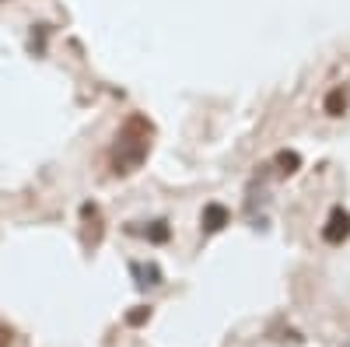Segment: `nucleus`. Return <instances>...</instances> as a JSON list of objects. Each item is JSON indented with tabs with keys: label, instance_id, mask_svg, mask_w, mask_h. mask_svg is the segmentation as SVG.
I'll return each mask as SVG.
<instances>
[{
	"label": "nucleus",
	"instance_id": "9d476101",
	"mask_svg": "<svg viewBox=\"0 0 350 347\" xmlns=\"http://www.w3.org/2000/svg\"><path fill=\"white\" fill-rule=\"evenodd\" d=\"M347 347H350V340H347Z\"/></svg>",
	"mask_w": 350,
	"mask_h": 347
},
{
	"label": "nucleus",
	"instance_id": "6e6552de",
	"mask_svg": "<svg viewBox=\"0 0 350 347\" xmlns=\"http://www.w3.org/2000/svg\"><path fill=\"white\" fill-rule=\"evenodd\" d=\"M148 320H151V305H137V309L126 316L130 326H140V323H148Z\"/></svg>",
	"mask_w": 350,
	"mask_h": 347
},
{
	"label": "nucleus",
	"instance_id": "f257e3e1",
	"mask_svg": "<svg viewBox=\"0 0 350 347\" xmlns=\"http://www.w3.org/2000/svg\"><path fill=\"white\" fill-rule=\"evenodd\" d=\"M148 137H151V130H144L140 137H130V130L120 133V144H116V172H133L144 162L148 144H151Z\"/></svg>",
	"mask_w": 350,
	"mask_h": 347
},
{
	"label": "nucleus",
	"instance_id": "423d86ee",
	"mask_svg": "<svg viewBox=\"0 0 350 347\" xmlns=\"http://www.w3.org/2000/svg\"><path fill=\"white\" fill-rule=\"evenodd\" d=\"M168 235H172V231H168V221H151L148 228H144V239H148V242H168Z\"/></svg>",
	"mask_w": 350,
	"mask_h": 347
},
{
	"label": "nucleus",
	"instance_id": "0eeeda50",
	"mask_svg": "<svg viewBox=\"0 0 350 347\" xmlns=\"http://www.w3.org/2000/svg\"><path fill=\"white\" fill-rule=\"evenodd\" d=\"M343 109H347V95H343V88H333L326 95V112L329 116H343Z\"/></svg>",
	"mask_w": 350,
	"mask_h": 347
},
{
	"label": "nucleus",
	"instance_id": "20e7f679",
	"mask_svg": "<svg viewBox=\"0 0 350 347\" xmlns=\"http://www.w3.org/2000/svg\"><path fill=\"white\" fill-rule=\"evenodd\" d=\"M130 274H133V284L140 287V292H148V287H158V284L165 281L158 264H130Z\"/></svg>",
	"mask_w": 350,
	"mask_h": 347
},
{
	"label": "nucleus",
	"instance_id": "7ed1b4c3",
	"mask_svg": "<svg viewBox=\"0 0 350 347\" xmlns=\"http://www.w3.org/2000/svg\"><path fill=\"white\" fill-rule=\"evenodd\" d=\"M231 221V211L224 204H207L200 214V228H203V235H214V231H221L224 224Z\"/></svg>",
	"mask_w": 350,
	"mask_h": 347
},
{
	"label": "nucleus",
	"instance_id": "f03ea898",
	"mask_svg": "<svg viewBox=\"0 0 350 347\" xmlns=\"http://www.w3.org/2000/svg\"><path fill=\"white\" fill-rule=\"evenodd\" d=\"M323 239H326L329 246H340L343 239H350V211L333 207V214H329V221H326V228H323Z\"/></svg>",
	"mask_w": 350,
	"mask_h": 347
},
{
	"label": "nucleus",
	"instance_id": "39448f33",
	"mask_svg": "<svg viewBox=\"0 0 350 347\" xmlns=\"http://www.w3.org/2000/svg\"><path fill=\"white\" fill-rule=\"evenodd\" d=\"M298 168H301V155L298 151H280L277 155V172L280 176H295Z\"/></svg>",
	"mask_w": 350,
	"mask_h": 347
},
{
	"label": "nucleus",
	"instance_id": "1a4fd4ad",
	"mask_svg": "<svg viewBox=\"0 0 350 347\" xmlns=\"http://www.w3.org/2000/svg\"><path fill=\"white\" fill-rule=\"evenodd\" d=\"M8 344H11V333H8V330H0V347H8Z\"/></svg>",
	"mask_w": 350,
	"mask_h": 347
}]
</instances>
